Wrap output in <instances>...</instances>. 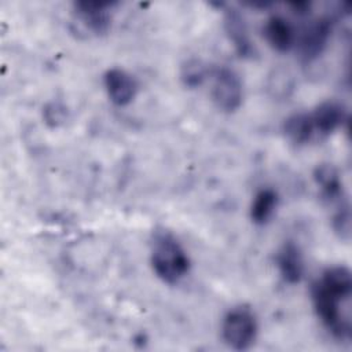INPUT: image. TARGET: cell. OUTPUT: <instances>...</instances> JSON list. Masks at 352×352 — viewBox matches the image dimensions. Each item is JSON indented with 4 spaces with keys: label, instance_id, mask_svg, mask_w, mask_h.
I'll use <instances>...</instances> for the list:
<instances>
[{
    "label": "cell",
    "instance_id": "1",
    "mask_svg": "<svg viewBox=\"0 0 352 352\" xmlns=\"http://www.w3.org/2000/svg\"><path fill=\"white\" fill-rule=\"evenodd\" d=\"M315 312L326 329L340 340L351 338L352 276L344 265L327 268L311 289Z\"/></svg>",
    "mask_w": 352,
    "mask_h": 352
},
{
    "label": "cell",
    "instance_id": "2",
    "mask_svg": "<svg viewBox=\"0 0 352 352\" xmlns=\"http://www.w3.org/2000/svg\"><path fill=\"white\" fill-rule=\"evenodd\" d=\"M150 264L165 283L175 285L190 271V257L180 242L166 230L155 231L151 241Z\"/></svg>",
    "mask_w": 352,
    "mask_h": 352
},
{
    "label": "cell",
    "instance_id": "3",
    "mask_svg": "<svg viewBox=\"0 0 352 352\" xmlns=\"http://www.w3.org/2000/svg\"><path fill=\"white\" fill-rule=\"evenodd\" d=\"M258 331L254 312L246 305L231 308L221 322V337L224 342L235 349H249L256 341Z\"/></svg>",
    "mask_w": 352,
    "mask_h": 352
},
{
    "label": "cell",
    "instance_id": "4",
    "mask_svg": "<svg viewBox=\"0 0 352 352\" xmlns=\"http://www.w3.org/2000/svg\"><path fill=\"white\" fill-rule=\"evenodd\" d=\"M210 76V95L214 106L224 113L236 111L243 102V84L239 74L228 66H219Z\"/></svg>",
    "mask_w": 352,
    "mask_h": 352
},
{
    "label": "cell",
    "instance_id": "5",
    "mask_svg": "<svg viewBox=\"0 0 352 352\" xmlns=\"http://www.w3.org/2000/svg\"><path fill=\"white\" fill-rule=\"evenodd\" d=\"M334 28V19L330 16H320L312 21L308 28L302 32L298 45L301 56L309 62L323 54L330 40Z\"/></svg>",
    "mask_w": 352,
    "mask_h": 352
},
{
    "label": "cell",
    "instance_id": "6",
    "mask_svg": "<svg viewBox=\"0 0 352 352\" xmlns=\"http://www.w3.org/2000/svg\"><path fill=\"white\" fill-rule=\"evenodd\" d=\"M103 84L111 103L120 107L129 104L138 94L136 78L120 67L109 69L103 76Z\"/></svg>",
    "mask_w": 352,
    "mask_h": 352
},
{
    "label": "cell",
    "instance_id": "7",
    "mask_svg": "<svg viewBox=\"0 0 352 352\" xmlns=\"http://www.w3.org/2000/svg\"><path fill=\"white\" fill-rule=\"evenodd\" d=\"M113 1H96L82 0L74 3V11L77 18L95 34H103L111 25V7Z\"/></svg>",
    "mask_w": 352,
    "mask_h": 352
},
{
    "label": "cell",
    "instance_id": "8",
    "mask_svg": "<svg viewBox=\"0 0 352 352\" xmlns=\"http://www.w3.org/2000/svg\"><path fill=\"white\" fill-rule=\"evenodd\" d=\"M315 136L326 138L336 132L346 121L345 107L336 100H324L309 113Z\"/></svg>",
    "mask_w": 352,
    "mask_h": 352
},
{
    "label": "cell",
    "instance_id": "9",
    "mask_svg": "<svg viewBox=\"0 0 352 352\" xmlns=\"http://www.w3.org/2000/svg\"><path fill=\"white\" fill-rule=\"evenodd\" d=\"M263 36L268 45L279 52L292 50L296 44V30L289 19L282 15H271L263 25Z\"/></svg>",
    "mask_w": 352,
    "mask_h": 352
},
{
    "label": "cell",
    "instance_id": "10",
    "mask_svg": "<svg viewBox=\"0 0 352 352\" xmlns=\"http://www.w3.org/2000/svg\"><path fill=\"white\" fill-rule=\"evenodd\" d=\"M224 29L239 56H252L254 45L242 14L235 8H227L224 12Z\"/></svg>",
    "mask_w": 352,
    "mask_h": 352
},
{
    "label": "cell",
    "instance_id": "11",
    "mask_svg": "<svg viewBox=\"0 0 352 352\" xmlns=\"http://www.w3.org/2000/svg\"><path fill=\"white\" fill-rule=\"evenodd\" d=\"M276 267L280 276L287 283H298L304 274V261L300 248L293 242H285L276 253Z\"/></svg>",
    "mask_w": 352,
    "mask_h": 352
},
{
    "label": "cell",
    "instance_id": "12",
    "mask_svg": "<svg viewBox=\"0 0 352 352\" xmlns=\"http://www.w3.org/2000/svg\"><path fill=\"white\" fill-rule=\"evenodd\" d=\"M314 179L319 186L322 195L329 202L342 199V182L337 168L331 164H320L315 168Z\"/></svg>",
    "mask_w": 352,
    "mask_h": 352
},
{
    "label": "cell",
    "instance_id": "13",
    "mask_svg": "<svg viewBox=\"0 0 352 352\" xmlns=\"http://www.w3.org/2000/svg\"><path fill=\"white\" fill-rule=\"evenodd\" d=\"M283 133L286 139L296 144L302 146L315 138L309 113H294L283 122Z\"/></svg>",
    "mask_w": 352,
    "mask_h": 352
},
{
    "label": "cell",
    "instance_id": "14",
    "mask_svg": "<svg viewBox=\"0 0 352 352\" xmlns=\"http://www.w3.org/2000/svg\"><path fill=\"white\" fill-rule=\"evenodd\" d=\"M278 194L272 188H261L250 205V219L254 224L263 226L271 220L278 206Z\"/></svg>",
    "mask_w": 352,
    "mask_h": 352
},
{
    "label": "cell",
    "instance_id": "15",
    "mask_svg": "<svg viewBox=\"0 0 352 352\" xmlns=\"http://www.w3.org/2000/svg\"><path fill=\"white\" fill-rule=\"evenodd\" d=\"M210 73L212 70L202 59L190 58L180 67V80L186 87L197 88L204 84Z\"/></svg>",
    "mask_w": 352,
    "mask_h": 352
},
{
    "label": "cell",
    "instance_id": "16",
    "mask_svg": "<svg viewBox=\"0 0 352 352\" xmlns=\"http://www.w3.org/2000/svg\"><path fill=\"white\" fill-rule=\"evenodd\" d=\"M267 89L276 99L289 98L294 89V78L292 73L282 67L274 70L268 77Z\"/></svg>",
    "mask_w": 352,
    "mask_h": 352
},
{
    "label": "cell",
    "instance_id": "17",
    "mask_svg": "<svg viewBox=\"0 0 352 352\" xmlns=\"http://www.w3.org/2000/svg\"><path fill=\"white\" fill-rule=\"evenodd\" d=\"M331 224L334 231L338 234V236L344 241L349 239L351 235V213H349V205L346 202H341L336 213L333 214Z\"/></svg>",
    "mask_w": 352,
    "mask_h": 352
},
{
    "label": "cell",
    "instance_id": "18",
    "mask_svg": "<svg viewBox=\"0 0 352 352\" xmlns=\"http://www.w3.org/2000/svg\"><path fill=\"white\" fill-rule=\"evenodd\" d=\"M66 113V107L62 103L50 102L43 110V118L47 125H50L51 128H56L65 122Z\"/></svg>",
    "mask_w": 352,
    "mask_h": 352
}]
</instances>
